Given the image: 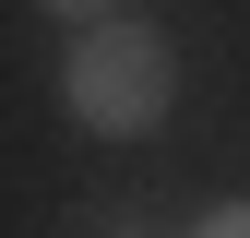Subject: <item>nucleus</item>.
Returning <instances> with one entry per match:
<instances>
[{
	"label": "nucleus",
	"mask_w": 250,
	"mask_h": 238,
	"mask_svg": "<svg viewBox=\"0 0 250 238\" xmlns=\"http://www.w3.org/2000/svg\"><path fill=\"white\" fill-rule=\"evenodd\" d=\"M48 12H72V24H96V12H107V0H48Z\"/></svg>",
	"instance_id": "7ed1b4c3"
},
{
	"label": "nucleus",
	"mask_w": 250,
	"mask_h": 238,
	"mask_svg": "<svg viewBox=\"0 0 250 238\" xmlns=\"http://www.w3.org/2000/svg\"><path fill=\"white\" fill-rule=\"evenodd\" d=\"M167 96H179V48L155 36V24H83L72 60H60V107H72L83 131H107V143L155 131Z\"/></svg>",
	"instance_id": "f257e3e1"
},
{
	"label": "nucleus",
	"mask_w": 250,
	"mask_h": 238,
	"mask_svg": "<svg viewBox=\"0 0 250 238\" xmlns=\"http://www.w3.org/2000/svg\"><path fill=\"white\" fill-rule=\"evenodd\" d=\"M191 238H250V202H214V215H203Z\"/></svg>",
	"instance_id": "f03ea898"
}]
</instances>
